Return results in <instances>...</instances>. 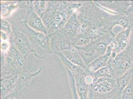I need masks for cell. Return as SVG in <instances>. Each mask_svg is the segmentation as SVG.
I'll return each mask as SVG.
<instances>
[{
  "label": "cell",
  "mask_w": 133,
  "mask_h": 99,
  "mask_svg": "<svg viewBox=\"0 0 133 99\" xmlns=\"http://www.w3.org/2000/svg\"><path fill=\"white\" fill-rule=\"evenodd\" d=\"M83 1H48L46 9L41 19L48 31V35L60 31Z\"/></svg>",
  "instance_id": "1"
},
{
  "label": "cell",
  "mask_w": 133,
  "mask_h": 99,
  "mask_svg": "<svg viewBox=\"0 0 133 99\" xmlns=\"http://www.w3.org/2000/svg\"><path fill=\"white\" fill-rule=\"evenodd\" d=\"M115 36L113 32L104 34L87 45L74 47L78 50L83 61L88 66L106 53L108 48L113 41Z\"/></svg>",
  "instance_id": "2"
},
{
  "label": "cell",
  "mask_w": 133,
  "mask_h": 99,
  "mask_svg": "<svg viewBox=\"0 0 133 99\" xmlns=\"http://www.w3.org/2000/svg\"><path fill=\"white\" fill-rule=\"evenodd\" d=\"M18 28L27 36L36 57L43 59L52 53L49 36L32 29L24 21Z\"/></svg>",
  "instance_id": "3"
},
{
  "label": "cell",
  "mask_w": 133,
  "mask_h": 99,
  "mask_svg": "<svg viewBox=\"0 0 133 99\" xmlns=\"http://www.w3.org/2000/svg\"><path fill=\"white\" fill-rule=\"evenodd\" d=\"M102 11V8L94 1H83L75 12L82 29L97 30Z\"/></svg>",
  "instance_id": "4"
},
{
  "label": "cell",
  "mask_w": 133,
  "mask_h": 99,
  "mask_svg": "<svg viewBox=\"0 0 133 99\" xmlns=\"http://www.w3.org/2000/svg\"><path fill=\"white\" fill-rule=\"evenodd\" d=\"M116 26H121L123 29L133 28V15L113 14L102 8L101 18L98 26V31L103 34L113 33V28Z\"/></svg>",
  "instance_id": "5"
},
{
  "label": "cell",
  "mask_w": 133,
  "mask_h": 99,
  "mask_svg": "<svg viewBox=\"0 0 133 99\" xmlns=\"http://www.w3.org/2000/svg\"><path fill=\"white\" fill-rule=\"evenodd\" d=\"M107 66L110 68L115 79L133 68V48L128 45L113 58L110 57Z\"/></svg>",
  "instance_id": "6"
},
{
  "label": "cell",
  "mask_w": 133,
  "mask_h": 99,
  "mask_svg": "<svg viewBox=\"0 0 133 99\" xmlns=\"http://www.w3.org/2000/svg\"><path fill=\"white\" fill-rule=\"evenodd\" d=\"M12 32L9 38L10 46L15 48L23 57L27 58L33 52L27 36L18 28L12 26Z\"/></svg>",
  "instance_id": "7"
},
{
  "label": "cell",
  "mask_w": 133,
  "mask_h": 99,
  "mask_svg": "<svg viewBox=\"0 0 133 99\" xmlns=\"http://www.w3.org/2000/svg\"><path fill=\"white\" fill-rule=\"evenodd\" d=\"M4 57L8 73L13 72L20 74L26 69V59L11 46L4 53Z\"/></svg>",
  "instance_id": "8"
},
{
  "label": "cell",
  "mask_w": 133,
  "mask_h": 99,
  "mask_svg": "<svg viewBox=\"0 0 133 99\" xmlns=\"http://www.w3.org/2000/svg\"><path fill=\"white\" fill-rule=\"evenodd\" d=\"M133 29L129 28L123 29L115 35L113 41L109 45L112 49L110 57H114L116 54L123 51L127 46Z\"/></svg>",
  "instance_id": "9"
},
{
  "label": "cell",
  "mask_w": 133,
  "mask_h": 99,
  "mask_svg": "<svg viewBox=\"0 0 133 99\" xmlns=\"http://www.w3.org/2000/svg\"><path fill=\"white\" fill-rule=\"evenodd\" d=\"M49 36L50 37V47L52 53H62L70 50L72 47L71 40L60 31Z\"/></svg>",
  "instance_id": "10"
},
{
  "label": "cell",
  "mask_w": 133,
  "mask_h": 99,
  "mask_svg": "<svg viewBox=\"0 0 133 99\" xmlns=\"http://www.w3.org/2000/svg\"><path fill=\"white\" fill-rule=\"evenodd\" d=\"M104 10L113 14H124L130 6V1H94Z\"/></svg>",
  "instance_id": "11"
},
{
  "label": "cell",
  "mask_w": 133,
  "mask_h": 99,
  "mask_svg": "<svg viewBox=\"0 0 133 99\" xmlns=\"http://www.w3.org/2000/svg\"><path fill=\"white\" fill-rule=\"evenodd\" d=\"M97 30L82 29L72 39L71 43L73 46L82 47L90 44L103 35Z\"/></svg>",
  "instance_id": "12"
},
{
  "label": "cell",
  "mask_w": 133,
  "mask_h": 99,
  "mask_svg": "<svg viewBox=\"0 0 133 99\" xmlns=\"http://www.w3.org/2000/svg\"><path fill=\"white\" fill-rule=\"evenodd\" d=\"M116 88L115 79L109 77L100 78L90 85L91 91L101 95L109 94Z\"/></svg>",
  "instance_id": "13"
},
{
  "label": "cell",
  "mask_w": 133,
  "mask_h": 99,
  "mask_svg": "<svg viewBox=\"0 0 133 99\" xmlns=\"http://www.w3.org/2000/svg\"><path fill=\"white\" fill-rule=\"evenodd\" d=\"M26 10L27 13L24 22L32 29L48 35L46 27L43 24L41 17L34 11L32 5Z\"/></svg>",
  "instance_id": "14"
},
{
  "label": "cell",
  "mask_w": 133,
  "mask_h": 99,
  "mask_svg": "<svg viewBox=\"0 0 133 99\" xmlns=\"http://www.w3.org/2000/svg\"><path fill=\"white\" fill-rule=\"evenodd\" d=\"M19 75L10 72L1 76V98L11 92L16 88Z\"/></svg>",
  "instance_id": "15"
},
{
  "label": "cell",
  "mask_w": 133,
  "mask_h": 99,
  "mask_svg": "<svg viewBox=\"0 0 133 99\" xmlns=\"http://www.w3.org/2000/svg\"><path fill=\"white\" fill-rule=\"evenodd\" d=\"M81 30V26L75 12L60 31L71 40Z\"/></svg>",
  "instance_id": "16"
},
{
  "label": "cell",
  "mask_w": 133,
  "mask_h": 99,
  "mask_svg": "<svg viewBox=\"0 0 133 99\" xmlns=\"http://www.w3.org/2000/svg\"><path fill=\"white\" fill-rule=\"evenodd\" d=\"M112 54V49L109 46L107 52L87 66L85 70L87 75H92L98 70L107 66L108 62Z\"/></svg>",
  "instance_id": "17"
},
{
  "label": "cell",
  "mask_w": 133,
  "mask_h": 99,
  "mask_svg": "<svg viewBox=\"0 0 133 99\" xmlns=\"http://www.w3.org/2000/svg\"><path fill=\"white\" fill-rule=\"evenodd\" d=\"M42 71V67H41L37 71L33 73L30 72L26 68L25 69L18 77L16 88L22 90L23 88L28 87L31 80L39 75Z\"/></svg>",
  "instance_id": "18"
},
{
  "label": "cell",
  "mask_w": 133,
  "mask_h": 99,
  "mask_svg": "<svg viewBox=\"0 0 133 99\" xmlns=\"http://www.w3.org/2000/svg\"><path fill=\"white\" fill-rule=\"evenodd\" d=\"M18 9L17 1H1V18L9 21L13 13Z\"/></svg>",
  "instance_id": "19"
},
{
  "label": "cell",
  "mask_w": 133,
  "mask_h": 99,
  "mask_svg": "<svg viewBox=\"0 0 133 99\" xmlns=\"http://www.w3.org/2000/svg\"><path fill=\"white\" fill-rule=\"evenodd\" d=\"M62 53L66 59L74 64L79 66L85 71L87 66L80 55L78 51L72 46L70 50L63 52Z\"/></svg>",
  "instance_id": "20"
},
{
  "label": "cell",
  "mask_w": 133,
  "mask_h": 99,
  "mask_svg": "<svg viewBox=\"0 0 133 99\" xmlns=\"http://www.w3.org/2000/svg\"><path fill=\"white\" fill-rule=\"evenodd\" d=\"M74 76L76 89L80 98L88 99L90 85L87 84L84 81V78L86 76L80 75Z\"/></svg>",
  "instance_id": "21"
},
{
  "label": "cell",
  "mask_w": 133,
  "mask_h": 99,
  "mask_svg": "<svg viewBox=\"0 0 133 99\" xmlns=\"http://www.w3.org/2000/svg\"><path fill=\"white\" fill-rule=\"evenodd\" d=\"M55 54L58 55L61 59L64 65L65 68L69 70L74 75L87 76V74L85 70L80 66L75 65L69 61L62 53H56Z\"/></svg>",
  "instance_id": "22"
},
{
  "label": "cell",
  "mask_w": 133,
  "mask_h": 99,
  "mask_svg": "<svg viewBox=\"0 0 133 99\" xmlns=\"http://www.w3.org/2000/svg\"><path fill=\"white\" fill-rule=\"evenodd\" d=\"M133 77V68L123 75L115 79L116 87L122 93L123 90L130 83Z\"/></svg>",
  "instance_id": "23"
},
{
  "label": "cell",
  "mask_w": 133,
  "mask_h": 99,
  "mask_svg": "<svg viewBox=\"0 0 133 99\" xmlns=\"http://www.w3.org/2000/svg\"><path fill=\"white\" fill-rule=\"evenodd\" d=\"M121 92L116 88L113 91L106 95H101L94 92L89 89L88 99H121Z\"/></svg>",
  "instance_id": "24"
},
{
  "label": "cell",
  "mask_w": 133,
  "mask_h": 99,
  "mask_svg": "<svg viewBox=\"0 0 133 99\" xmlns=\"http://www.w3.org/2000/svg\"><path fill=\"white\" fill-rule=\"evenodd\" d=\"M91 75H92L94 77V82L104 77H109L115 79L113 72L108 66L100 69Z\"/></svg>",
  "instance_id": "25"
},
{
  "label": "cell",
  "mask_w": 133,
  "mask_h": 99,
  "mask_svg": "<svg viewBox=\"0 0 133 99\" xmlns=\"http://www.w3.org/2000/svg\"><path fill=\"white\" fill-rule=\"evenodd\" d=\"M48 2V1H33V10L40 17L46 9Z\"/></svg>",
  "instance_id": "26"
},
{
  "label": "cell",
  "mask_w": 133,
  "mask_h": 99,
  "mask_svg": "<svg viewBox=\"0 0 133 99\" xmlns=\"http://www.w3.org/2000/svg\"><path fill=\"white\" fill-rule=\"evenodd\" d=\"M66 69L69 78L70 85L72 90L73 99H80L77 93L76 89L75 80L73 74L67 68Z\"/></svg>",
  "instance_id": "27"
},
{
  "label": "cell",
  "mask_w": 133,
  "mask_h": 99,
  "mask_svg": "<svg viewBox=\"0 0 133 99\" xmlns=\"http://www.w3.org/2000/svg\"><path fill=\"white\" fill-rule=\"evenodd\" d=\"M121 99H133V77L121 93Z\"/></svg>",
  "instance_id": "28"
},
{
  "label": "cell",
  "mask_w": 133,
  "mask_h": 99,
  "mask_svg": "<svg viewBox=\"0 0 133 99\" xmlns=\"http://www.w3.org/2000/svg\"><path fill=\"white\" fill-rule=\"evenodd\" d=\"M1 99H24L22 90L17 88Z\"/></svg>",
  "instance_id": "29"
},
{
  "label": "cell",
  "mask_w": 133,
  "mask_h": 99,
  "mask_svg": "<svg viewBox=\"0 0 133 99\" xmlns=\"http://www.w3.org/2000/svg\"><path fill=\"white\" fill-rule=\"evenodd\" d=\"M1 31H3L10 37L12 32V26H11L8 20L1 18Z\"/></svg>",
  "instance_id": "30"
},
{
  "label": "cell",
  "mask_w": 133,
  "mask_h": 99,
  "mask_svg": "<svg viewBox=\"0 0 133 99\" xmlns=\"http://www.w3.org/2000/svg\"><path fill=\"white\" fill-rule=\"evenodd\" d=\"M33 1H17L19 8H24L27 9L32 5Z\"/></svg>",
  "instance_id": "31"
},
{
  "label": "cell",
  "mask_w": 133,
  "mask_h": 99,
  "mask_svg": "<svg viewBox=\"0 0 133 99\" xmlns=\"http://www.w3.org/2000/svg\"><path fill=\"white\" fill-rule=\"evenodd\" d=\"M10 44L9 43L6 42H3L1 45V51L4 52L5 53L8 50L10 47Z\"/></svg>",
  "instance_id": "32"
},
{
  "label": "cell",
  "mask_w": 133,
  "mask_h": 99,
  "mask_svg": "<svg viewBox=\"0 0 133 99\" xmlns=\"http://www.w3.org/2000/svg\"><path fill=\"white\" fill-rule=\"evenodd\" d=\"M84 81L87 84L90 85L94 83V79L92 75H87V76L84 78Z\"/></svg>",
  "instance_id": "33"
},
{
  "label": "cell",
  "mask_w": 133,
  "mask_h": 99,
  "mask_svg": "<svg viewBox=\"0 0 133 99\" xmlns=\"http://www.w3.org/2000/svg\"><path fill=\"white\" fill-rule=\"evenodd\" d=\"M124 14L133 15V1H130V6Z\"/></svg>",
  "instance_id": "34"
},
{
  "label": "cell",
  "mask_w": 133,
  "mask_h": 99,
  "mask_svg": "<svg viewBox=\"0 0 133 99\" xmlns=\"http://www.w3.org/2000/svg\"><path fill=\"white\" fill-rule=\"evenodd\" d=\"M1 37L2 40H9V37L6 33L1 31Z\"/></svg>",
  "instance_id": "35"
}]
</instances>
